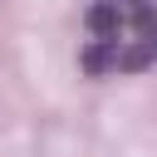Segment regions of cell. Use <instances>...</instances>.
<instances>
[{"label": "cell", "instance_id": "1", "mask_svg": "<svg viewBox=\"0 0 157 157\" xmlns=\"http://www.w3.org/2000/svg\"><path fill=\"white\" fill-rule=\"evenodd\" d=\"M78 64L93 78L152 69L157 64V0H88Z\"/></svg>", "mask_w": 157, "mask_h": 157}]
</instances>
